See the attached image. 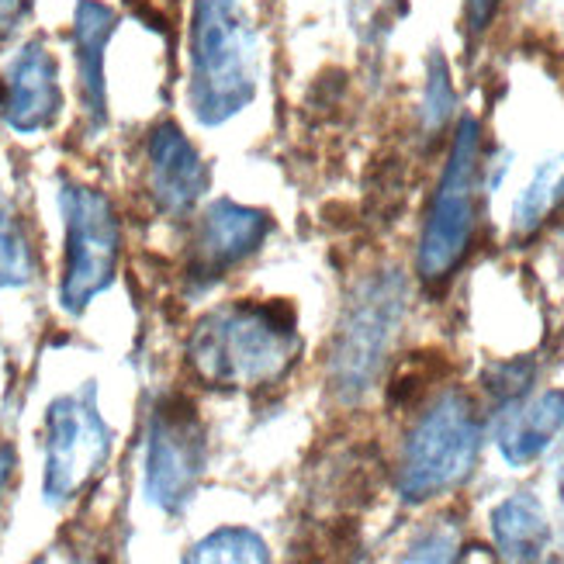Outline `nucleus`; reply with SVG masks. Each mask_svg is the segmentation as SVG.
I'll return each mask as SVG.
<instances>
[{
	"mask_svg": "<svg viewBox=\"0 0 564 564\" xmlns=\"http://www.w3.org/2000/svg\"><path fill=\"white\" fill-rule=\"evenodd\" d=\"M302 354L299 312L288 302H226L191 329L187 364L212 388L253 391L278 384Z\"/></svg>",
	"mask_w": 564,
	"mask_h": 564,
	"instance_id": "f257e3e1",
	"label": "nucleus"
},
{
	"mask_svg": "<svg viewBox=\"0 0 564 564\" xmlns=\"http://www.w3.org/2000/svg\"><path fill=\"white\" fill-rule=\"evenodd\" d=\"M187 105L198 126L218 129L260 90V32L242 0H194L187 24Z\"/></svg>",
	"mask_w": 564,
	"mask_h": 564,
	"instance_id": "f03ea898",
	"label": "nucleus"
},
{
	"mask_svg": "<svg viewBox=\"0 0 564 564\" xmlns=\"http://www.w3.org/2000/svg\"><path fill=\"white\" fill-rule=\"evenodd\" d=\"M409 284L399 271H375L354 284L329 343L326 381L339 405H360L381 381L402 333Z\"/></svg>",
	"mask_w": 564,
	"mask_h": 564,
	"instance_id": "7ed1b4c3",
	"label": "nucleus"
},
{
	"mask_svg": "<svg viewBox=\"0 0 564 564\" xmlns=\"http://www.w3.org/2000/svg\"><path fill=\"white\" fill-rule=\"evenodd\" d=\"M481 440L485 423L468 391H440L402 440L395 471L399 499L405 506H423L457 492L475 471Z\"/></svg>",
	"mask_w": 564,
	"mask_h": 564,
	"instance_id": "20e7f679",
	"label": "nucleus"
},
{
	"mask_svg": "<svg viewBox=\"0 0 564 564\" xmlns=\"http://www.w3.org/2000/svg\"><path fill=\"white\" fill-rule=\"evenodd\" d=\"M478 174H481V121L464 115L454 129V142L430 202L415 274L423 284H444L471 253L478 226Z\"/></svg>",
	"mask_w": 564,
	"mask_h": 564,
	"instance_id": "39448f33",
	"label": "nucleus"
},
{
	"mask_svg": "<svg viewBox=\"0 0 564 564\" xmlns=\"http://www.w3.org/2000/svg\"><path fill=\"white\" fill-rule=\"evenodd\" d=\"M63 212V278L59 305L66 315H84L97 294L115 284L121 260V218L101 187L66 181L59 191Z\"/></svg>",
	"mask_w": 564,
	"mask_h": 564,
	"instance_id": "423d86ee",
	"label": "nucleus"
},
{
	"mask_svg": "<svg viewBox=\"0 0 564 564\" xmlns=\"http://www.w3.org/2000/svg\"><path fill=\"white\" fill-rule=\"evenodd\" d=\"M208 471V430L198 405L181 391H166L145 420L142 496L166 517H181L198 496Z\"/></svg>",
	"mask_w": 564,
	"mask_h": 564,
	"instance_id": "0eeeda50",
	"label": "nucleus"
},
{
	"mask_svg": "<svg viewBox=\"0 0 564 564\" xmlns=\"http://www.w3.org/2000/svg\"><path fill=\"white\" fill-rule=\"evenodd\" d=\"M42 499L45 506H69L84 488L108 468L115 451V430L97 409V388L84 384L80 391H66L45 409L42 423Z\"/></svg>",
	"mask_w": 564,
	"mask_h": 564,
	"instance_id": "6e6552de",
	"label": "nucleus"
},
{
	"mask_svg": "<svg viewBox=\"0 0 564 564\" xmlns=\"http://www.w3.org/2000/svg\"><path fill=\"white\" fill-rule=\"evenodd\" d=\"M271 236V215L239 205L232 198H215L198 215L184 263V281L191 294H205L218 281H226L236 267L260 253Z\"/></svg>",
	"mask_w": 564,
	"mask_h": 564,
	"instance_id": "1a4fd4ad",
	"label": "nucleus"
},
{
	"mask_svg": "<svg viewBox=\"0 0 564 564\" xmlns=\"http://www.w3.org/2000/svg\"><path fill=\"white\" fill-rule=\"evenodd\" d=\"M212 170L177 121H160L145 135V191L166 218H184L202 205Z\"/></svg>",
	"mask_w": 564,
	"mask_h": 564,
	"instance_id": "9d476101",
	"label": "nucleus"
},
{
	"mask_svg": "<svg viewBox=\"0 0 564 564\" xmlns=\"http://www.w3.org/2000/svg\"><path fill=\"white\" fill-rule=\"evenodd\" d=\"M4 97H0V118L18 135H35L56 126L63 115V87L59 66L42 39H32L18 48L4 73Z\"/></svg>",
	"mask_w": 564,
	"mask_h": 564,
	"instance_id": "9b49d317",
	"label": "nucleus"
},
{
	"mask_svg": "<svg viewBox=\"0 0 564 564\" xmlns=\"http://www.w3.org/2000/svg\"><path fill=\"white\" fill-rule=\"evenodd\" d=\"M564 436V388H551L544 395L506 402L496 415L492 440L506 464L527 468L541 460Z\"/></svg>",
	"mask_w": 564,
	"mask_h": 564,
	"instance_id": "f8f14e48",
	"label": "nucleus"
},
{
	"mask_svg": "<svg viewBox=\"0 0 564 564\" xmlns=\"http://www.w3.org/2000/svg\"><path fill=\"white\" fill-rule=\"evenodd\" d=\"M118 29L115 8L101 0H77L73 11V59H77V80H80V108L90 129H105L108 121V80H105V53Z\"/></svg>",
	"mask_w": 564,
	"mask_h": 564,
	"instance_id": "ddd939ff",
	"label": "nucleus"
},
{
	"mask_svg": "<svg viewBox=\"0 0 564 564\" xmlns=\"http://www.w3.org/2000/svg\"><path fill=\"white\" fill-rule=\"evenodd\" d=\"M492 541L506 561H541L551 547V520L533 492H517L492 509Z\"/></svg>",
	"mask_w": 564,
	"mask_h": 564,
	"instance_id": "4468645a",
	"label": "nucleus"
},
{
	"mask_svg": "<svg viewBox=\"0 0 564 564\" xmlns=\"http://www.w3.org/2000/svg\"><path fill=\"white\" fill-rule=\"evenodd\" d=\"M35 274H39V257L29 226H24L11 194L0 187V291L29 288Z\"/></svg>",
	"mask_w": 564,
	"mask_h": 564,
	"instance_id": "2eb2a0df",
	"label": "nucleus"
},
{
	"mask_svg": "<svg viewBox=\"0 0 564 564\" xmlns=\"http://www.w3.org/2000/svg\"><path fill=\"white\" fill-rule=\"evenodd\" d=\"M561 202H564V153L536 166L533 181L523 187L517 205H512V232L520 239H530L554 215Z\"/></svg>",
	"mask_w": 564,
	"mask_h": 564,
	"instance_id": "dca6fc26",
	"label": "nucleus"
},
{
	"mask_svg": "<svg viewBox=\"0 0 564 564\" xmlns=\"http://www.w3.org/2000/svg\"><path fill=\"white\" fill-rule=\"evenodd\" d=\"M184 561L187 564H205V561L263 564V561H271V547H267L263 536L250 527H218L215 533L202 536V541L184 554Z\"/></svg>",
	"mask_w": 564,
	"mask_h": 564,
	"instance_id": "f3484780",
	"label": "nucleus"
},
{
	"mask_svg": "<svg viewBox=\"0 0 564 564\" xmlns=\"http://www.w3.org/2000/svg\"><path fill=\"white\" fill-rule=\"evenodd\" d=\"M454 84H451V73L444 56H433L430 59V80H426V97H423V132L433 139L447 129V121L454 118Z\"/></svg>",
	"mask_w": 564,
	"mask_h": 564,
	"instance_id": "a211bd4d",
	"label": "nucleus"
},
{
	"mask_svg": "<svg viewBox=\"0 0 564 564\" xmlns=\"http://www.w3.org/2000/svg\"><path fill=\"white\" fill-rule=\"evenodd\" d=\"M536 378V364L530 357H517V360H499V364H488L485 375H481V384L485 391L492 395L499 405L506 402H517V399H527V391Z\"/></svg>",
	"mask_w": 564,
	"mask_h": 564,
	"instance_id": "6ab92c4d",
	"label": "nucleus"
},
{
	"mask_svg": "<svg viewBox=\"0 0 564 564\" xmlns=\"http://www.w3.org/2000/svg\"><path fill=\"white\" fill-rule=\"evenodd\" d=\"M457 523L451 520H433L420 533L412 536V544L405 551V561H454L457 557Z\"/></svg>",
	"mask_w": 564,
	"mask_h": 564,
	"instance_id": "aec40b11",
	"label": "nucleus"
},
{
	"mask_svg": "<svg viewBox=\"0 0 564 564\" xmlns=\"http://www.w3.org/2000/svg\"><path fill=\"white\" fill-rule=\"evenodd\" d=\"M499 4L502 0H464V21H468V32L471 35L488 32V24L496 21Z\"/></svg>",
	"mask_w": 564,
	"mask_h": 564,
	"instance_id": "412c9836",
	"label": "nucleus"
},
{
	"mask_svg": "<svg viewBox=\"0 0 564 564\" xmlns=\"http://www.w3.org/2000/svg\"><path fill=\"white\" fill-rule=\"evenodd\" d=\"M29 8H32V0H0V39L18 32V24L24 21Z\"/></svg>",
	"mask_w": 564,
	"mask_h": 564,
	"instance_id": "4be33fe9",
	"label": "nucleus"
},
{
	"mask_svg": "<svg viewBox=\"0 0 564 564\" xmlns=\"http://www.w3.org/2000/svg\"><path fill=\"white\" fill-rule=\"evenodd\" d=\"M14 471H18V451L11 444H0V506H4V496L14 481Z\"/></svg>",
	"mask_w": 564,
	"mask_h": 564,
	"instance_id": "5701e85b",
	"label": "nucleus"
},
{
	"mask_svg": "<svg viewBox=\"0 0 564 564\" xmlns=\"http://www.w3.org/2000/svg\"><path fill=\"white\" fill-rule=\"evenodd\" d=\"M557 496H561V506H564V468H561V475H557Z\"/></svg>",
	"mask_w": 564,
	"mask_h": 564,
	"instance_id": "b1692460",
	"label": "nucleus"
}]
</instances>
